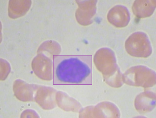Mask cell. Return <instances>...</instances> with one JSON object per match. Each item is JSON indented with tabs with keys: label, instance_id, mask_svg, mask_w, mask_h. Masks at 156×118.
Masks as SVG:
<instances>
[{
	"label": "cell",
	"instance_id": "obj_1",
	"mask_svg": "<svg viewBox=\"0 0 156 118\" xmlns=\"http://www.w3.org/2000/svg\"><path fill=\"white\" fill-rule=\"evenodd\" d=\"M53 85H92V55H55Z\"/></svg>",
	"mask_w": 156,
	"mask_h": 118
},
{
	"label": "cell",
	"instance_id": "obj_2",
	"mask_svg": "<svg viewBox=\"0 0 156 118\" xmlns=\"http://www.w3.org/2000/svg\"><path fill=\"white\" fill-rule=\"evenodd\" d=\"M156 78L154 71L144 66L132 67L122 75L123 82L127 85L145 88L155 86Z\"/></svg>",
	"mask_w": 156,
	"mask_h": 118
},
{
	"label": "cell",
	"instance_id": "obj_3",
	"mask_svg": "<svg viewBox=\"0 0 156 118\" xmlns=\"http://www.w3.org/2000/svg\"><path fill=\"white\" fill-rule=\"evenodd\" d=\"M126 51L131 56L141 58H147L152 52L151 44L148 37L142 32L133 33L126 40Z\"/></svg>",
	"mask_w": 156,
	"mask_h": 118
},
{
	"label": "cell",
	"instance_id": "obj_4",
	"mask_svg": "<svg viewBox=\"0 0 156 118\" xmlns=\"http://www.w3.org/2000/svg\"><path fill=\"white\" fill-rule=\"evenodd\" d=\"M107 18L111 24L118 28L126 26L130 20V13L127 8L120 5L112 8L109 12Z\"/></svg>",
	"mask_w": 156,
	"mask_h": 118
},
{
	"label": "cell",
	"instance_id": "obj_5",
	"mask_svg": "<svg viewBox=\"0 0 156 118\" xmlns=\"http://www.w3.org/2000/svg\"><path fill=\"white\" fill-rule=\"evenodd\" d=\"M155 93L147 91L137 96L135 99V106L139 112L145 113L153 110L155 107Z\"/></svg>",
	"mask_w": 156,
	"mask_h": 118
},
{
	"label": "cell",
	"instance_id": "obj_6",
	"mask_svg": "<svg viewBox=\"0 0 156 118\" xmlns=\"http://www.w3.org/2000/svg\"><path fill=\"white\" fill-rule=\"evenodd\" d=\"M156 6V0H137L133 5L132 10L137 17L144 18L153 14Z\"/></svg>",
	"mask_w": 156,
	"mask_h": 118
},
{
	"label": "cell",
	"instance_id": "obj_7",
	"mask_svg": "<svg viewBox=\"0 0 156 118\" xmlns=\"http://www.w3.org/2000/svg\"><path fill=\"white\" fill-rule=\"evenodd\" d=\"M81 3L80 11L81 12V25H87L92 23L93 17L96 12V4L97 1H83Z\"/></svg>",
	"mask_w": 156,
	"mask_h": 118
}]
</instances>
